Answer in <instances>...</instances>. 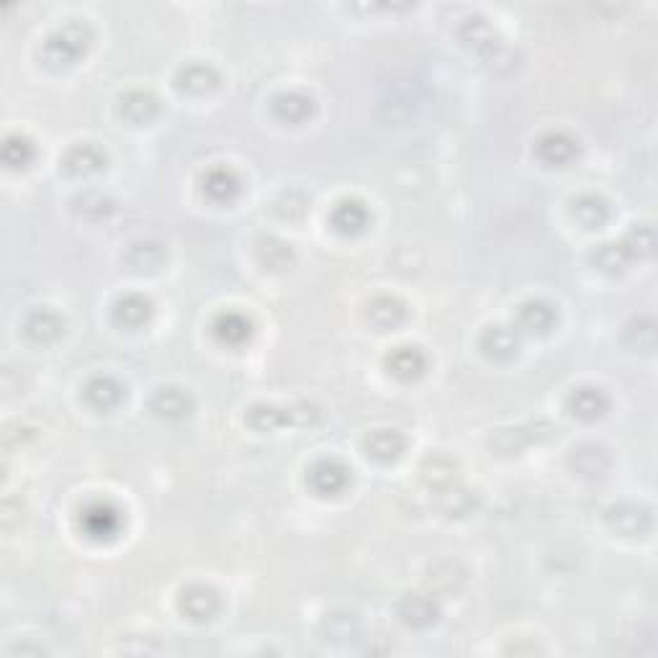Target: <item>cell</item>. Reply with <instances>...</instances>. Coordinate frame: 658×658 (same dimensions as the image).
<instances>
[{"label": "cell", "mask_w": 658, "mask_h": 658, "mask_svg": "<svg viewBox=\"0 0 658 658\" xmlns=\"http://www.w3.org/2000/svg\"><path fill=\"white\" fill-rule=\"evenodd\" d=\"M458 39L468 52H473L481 60V65L489 67L497 75H509L520 67V54L502 42V36L491 29L484 16H466L458 26Z\"/></svg>", "instance_id": "obj_1"}, {"label": "cell", "mask_w": 658, "mask_h": 658, "mask_svg": "<svg viewBox=\"0 0 658 658\" xmlns=\"http://www.w3.org/2000/svg\"><path fill=\"white\" fill-rule=\"evenodd\" d=\"M653 250H656V232H653L651 224H635L617 242L599 245L592 252V265L599 273L620 276V273L633 268L635 263L651 258Z\"/></svg>", "instance_id": "obj_2"}, {"label": "cell", "mask_w": 658, "mask_h": 658, "mask_svg": "<svg viewBox=\"0 0 658 658\" xmlns=\"http://www.w3.org/2000/svg\"><path fill=\"white\" fill-rule=\"evenodd\" d=\"M90 44H93L90 26L80 24V21H70V24L47 36V42L42 47V60L52 70H67V67L78 65L83 60Z\"/></svg>", "instance_id": "obj_3"}, {"label": "cell", "mask_w": 658, "mask_h": 658, "mask_svg": "<svg viewBox=\"0 0 658 658\" xmlns=\"http://www.w3.org/2000/svg\"><path fill=\"white\" fill-rule=\"evenodd\" d=\"M322 419L317 404H291V407H273V404H255L247 409L245 425L255 432H278L286 427H309Z\"/></svg>", "instance_id": "obj_4"}, {"label": "cell", "mask_w": 658, "mask_h": 658, "mask_svg": "<svg viewBox=\"0 0 658 658\" xmlns=\"http://www.w3.org/2000/svg\"><path fill=\"white\" fill-rule=\"evenodd\" d=\"M124 527V512L111 499H90L80 509V530L93 543H111Z\"/></svg>", "instance_id": "obj_5"}, {"label": "cell", "mask_w": 658, "mask_h": 658, "mask_svg": "<svg viewBox=\"0 0 658 658\" xmlns=\"http://www.w3.org/2000/svg\"><path fill=\"white\" fill-rule=\"evenodd\" d=\"M512 327L520 337H548L558 327V309L545 299H530L517 306Z\"/></svg>", "instance_id": "obj_6"}, {"label": "cell", "mask_w": 658, "mask_h": 658, "mask_svg": "<svg viewBox=\"0 0 658 658\" xmlns=\"http://www.w3.org/2000/svg\"><path fill=\"white\" fill-rule=\"evenodd\" d=\"M607 525L623 538H648L653 533V509L638 502H620L607 512Z\"/></svg>", "instance_id": "obj_7"}, {"label": "cell", "mask_w": 658, "mask_h": 658, "mask_svg": "<svg viewBox=\"0 0 658 658\" xmlns=\"http://www.w3.org/2000/svg\"><path fill=\"white\" fill-rule=\"evenodd\" d=\"M556 435V427L548 425V422H533V425L525 427H512V430H497L491 437V448L497 450L499 455H517L522 453L530 445L545 443Z\"/></svg>", "instance_id": "obj_8"}, {"label": "cell", "mask_w": 658, "mask_h": 658, "mask_svg": "<svg viewBox=\"0 0 658 658\" xmlns=\"http://www.w3.org/2000/svg\"><path fill=\"white\" fill-rule=\"evenodd\" d=\"M309 486L319 497H340L353 481V471L337 458H319L306 476Z\"/></svg>", "instance_id": "obj_9"}, {"label": "cell", "mask_w": 658, "mask_h": 658, "mask_svg": "<svg viewBox=\"0 0 658 658\" xmlns=\"http://www.w3.org/2000/svg\"><path fill=\"white\" fill-rule=\"evenodd\" d=\"M180 612L191 620V623H209L222 612V597L214 587L206 584H191L180 594Z\"/></svg>", "instance_id": "obj_10"}, {"label": "cell", "mask_w": 658, "mask_h": 658, "mask_svg": "<svg viewBox=\"0 0 658 658\" xmlns=\"http://www.w3.org/2000/svg\"><path fill=\"white\" fill-rule=\"evenodd\" d=\"M419 476H422V484L427 486V491L443 494L450 486L461 484V466L450 455L432 453L419 466Z\"/></svg>", "instance_id": "obj_11"}, {"label": "cell", "mask_w": 658, "mask_h": 658, "mask_svg": "<svg viewBox=\"0 0 658 658\" xmlns=\"http://www.w3.org/2000/svg\"><path fill=\"white\" fill-rule=\"evenodd\" d=\"M329 227L342 237H358L371 227V211L360 198H342L329 211Z\"/></svg>", "instance_id": "obj_12"}, {"label": "cell", "mask_w": 658, "mask_h": 658, "mask_svg": "<svg viewBox=\"0 0 658 658\" xmlns=\"http://www.w3.org/2000/svg\"><path fill=\"white\" fill-rule=\"evenodd\" d=\"M383 365H386L389 376H394L396 381L414 383L427 373V355L414 345H401L386 355Z\"/></svg>", "instance_id": "obj_13"}, {"label": "cell", "mask_w": 658, "mask_h": 658, "mask_svg": "<svg viewBox=\"0 0 658 658\" xmlns=\"http://www.w3.org/2000/svg\"><path fill=\"white\" fill-rule=\"evenodd\" d=\"M121 263L126 265V270L139 273V276H144V273H157V270H162L165 263H168V247L155 240L132 242V245L124 250V255H121Z\"/></svg>", "instance_id": "obj_14"}, {"label": "cell", "mask_w": 658, "mask_h": 658, "mask_svg": "<svg viewBox=\"0 0 658 658\" xmlns=\"http://www.w3.org/2000/svg\"><path fill=\"white\" fill-rule=\"evenodd\" d=\"M520 340V332H517L512 324H509V327L494 324V327L484 329L479 347L481 353L489 360H494V363H509V360H515L517 353H520Z\"/></svg>", "instance_id": "obj_15"}, {"label": "cell", "mask_w": 658, "mask_h": 658, "mask_svg": "<svg viewBox=\"0 0 658 658\" xmlns=\"http://www.w3.org/2000/svg\"><path fill=\"white\" fill-rule=\"evenodd\" d=\"M108 165L106 152L93 142L75 144L62 157V170H65L70 178H90V175L101 173Z\"/></svg>", "instance_id": "obj_16"}, {"label": "cell", "mask_w": 658, "mask_h": 658, "mask_svg": "<svg viewBox=\"0 0 658 658\" xmlns=\"http://www.w3.org/2000/svg\"><path fill=\"white\" fill-rule=\"evenodd\" d=\"M579 142L569 132H545L535 142V155L551 165V168H566L579 157Z\"/></svg>", "instance_id": "obj_17"}, {"label": "cell", "mask_w": 658, "mask_h": 658, "mask_svg": "<svg viewBox=\"0 0 658 658\" xmlns=\"http://www.w3.org/2000/svg\"><path fill=\"white\" fill-rule=\"evenodd\" d=\"M21 329H24L26 340L44 347L60 340L62 332H65V319L52 309H47V306H42V309H31L26 314Z\"/></svg>", "instance_id": "obj_18"}, {"label": "cell", "mask_w": 658, "mask_h": 658, "mask_svg": "<svg viewBox=\"0 0 658 658\" xmlns=\"http://www.w3.org/2000/svg\"><path fill=\"white\" fill-rule=\"evenodd\" d=\"M270 111L278 121L288 126H301L317 114V101H314L309 93H301V90H291V93H278L270 103Z\"/></svg>", "instance_id": "obj_19"}, {"label": "cell", "mask_w": 658, "mask_h": 658, "mask_svg": "<svg viewBox=\"0 0 658 658\" xmlns=\"http://www.w3.org/2000/svg\"><path fill=\"white\" fill-rule=\"evenodd\" d=\"M150 409L160 419H170V422H178V419L191 417L193 409H196V401L188 394L186 389L180 386H162L152 394Z\"/></svg>", "instance_id": "obj_20"}, {"label": "cell", "mask_w": 658, "mask_h": 658, "mask_svg": "<svg viewBox=\"0 0 658 658\" xmlns=\"http://www.w3.org/2000/svg\"><path fill=\"white\" fill-rule=\"evenodd\" d=\"M252 332V319L245 317L242 312H222L216 314L214 322H211V335L219 345L224 347H242L250 342Z\"/></svg>", "instance_id": "obj_21"}, {"label": "cell", "mask_w": 658, "mask_h": 658, "mask_svg": "<svg viewBox=\"0 0 658 658\" xmlns=\"http://www.w3.org/2000/svg\"><path fill=\"white\" fill-rule=\"evenodd\" d=\"M119 116L132 126H147L160 116V101L150 90H129L119 98Z\"/></svg>", "instance_id": "obj_22"}, {"label": "cell", "mask_w": 658, "mask_h": 658, "mask_svg": "<svg viewBox=\"0 0 658 658\" xmlns=\"http://www.w3.org/2000/svg\"><path fill=\"white\" fill-rule=\"evenodd\" d=\"M566 407L581 422H597L610 412V396L597 386H581V389L571 391Z\"/></svg>", "instance_id": "obj_23"}, {"label": "cell", "mask_w": 658, "mask_h": 658, "mask_svg": "<svg viewBox=\"0 0 658 658\" xmlns=\"http://www.w3.org/2000/svg\"><path fill=\"white\" fill-rule=\"evenodd\" d=\"M368 324H371L376 332H391V329H399L401 324L409 319L407 304L396 296H376V299L368 304Z\"/></svg>", "instance_id": "obj_24"}, {"label": "cell", "mask_w": 658, "mask_h": 658, "mask_svg": "<svg viewBox=\"0 0 658 658\" xmlns=\"http://www.w3.org/2000/svg\"><path fill=\"white\" fill-rule=\"evenodd\" d=\"M204 193L214 204H232L242 193V178L229 165H214L204 173Z\"/></svg>", "instance_id": "obj_25"}, {"label": "cell", "mask_w": 658, "mask_h": 658, "mask_svg": "<svg viewBox=\"0 0 658 658\" xmlns=\"http://www.w3.org/2000/svg\"><path fill=\"white\" fill-rule=\"evenodd\" d=\"M365 455L376 463H394L399 461L404 450H407V437L401 435L399 430H389V427H381V430H373L371 435L365 437Z\"/></svg>", "instance_id": "obj_26"}, {"label": "cell", "mask_w": 658, "mask_h": 658, "mask_svg": "<svg viewBox=\"0 0 658 658\" xmlns=\"http://www.w3.org/2000/svg\"><path fill=\"white\" fill-rule=\"evenodd\" d=\"M399 617L407 628L425 630L440 620V607L430 594H409L399 602Z\"/></svg>", "instance_id": "obj_27"}, {"label": "cell", "mask_w": 658, "mask_h": 658, "mask_svg": "<svg viewBox=\"0 0 658 658\" xmlns=\"http://www.w3.org/2000/svg\"><path fill=\"white\" fill-rule=\"evenodd\" d=\"M152 314H155V306L147 296L142 294H124L116 299L114 309H111V317L119 327L124 329H139L150 322Z\"/></svg>", "instance_id": "obj_28"}, {"label": "cell", "mask_w": 658, "mask_h": 658, "mask_svg": "<svg viewBox=\"0 0 658 658\" xmlns=\"http://www.w3.org/2000/svg\"><path fill=\"white\" fill-rule=\"evenodd\" d=\"M219 83H222L219 72H216L211 65H206V62H193V65H186L178 72V78H175L178 90L180 93H186V96H206V93L219 88Z\"/></svg>", "instance_id": "obj_29"}, {"label": "cell", "mask_w": 658, "mask_h": 658, "mask_svg": "<svg viewBox=\"0 0 658 658\" xmlns=\"http://www.w3.org/2000/svg\"><path fill=\"white\" fill-rule=\"evenodd\" d=\"M569 466L581 479H599V476H605L610 471L612 458L602 445L589 443L574 450V455L569 458Z\"/></svg>", "instance_id": "obj_30"}, {"label": "cell", "mask_w": 658, "mask_h": 658, "mask_svg": "<svg viewBox=\"0 0 658 658\" xmlns=\"http://www.w3.org/2000/svg\"><path fill=\"white\" fill-rule=\"evenodd\" d=\"M83 396L90 407L98 409V412H111V409H116L121 401H124L126 389L121 386L119 381H116V378L96 376L85 383Z\"/></svg>", "instance_id": "obj_31"}, {"label": "cell", "mask_w": 658, "mask_h": 658, "mask_svg": "<svg viewBox=\"0 0 658 658\" xmlns=\"http://www.w3.org/2000/svg\"><path fill=\"white\" fill-rule=\"evenodd\" d=\"M435 497H437V509H440L445 517H468V515H473L481 504L479 494L471 489H466L463 484L450 486L448 491H443V494H435Z\"/></svg>", "instance_id": "obj_32"}, {"label": "cell", "mask_w": 658, "mask_h": 658, "mask_svg": "<svg viewBox=\"0 0 658 658\" xmlns=\"http://www.w3.org/2000/svg\"><path fill=\"white\" fill-rule=\"evenodd\" d=\"M574 214L576 224L584 229H602L610 222V204H607L602 196H594V193H584L574 201Z\"/></svg>", "instance_id": "obj_33"}, {"label": "cell", "mask_w": 658, "mask_h": 658, "mask_svg": "<svg viewBox=\"0 0 658 658\" xmlns=\"http://www.w3.org/2000/svg\"><path fill=\"white\" fill-rule=\"evenodd\" d=\"M258 260L265 270L273 273H283V270L294 268L296 265V252L288 242L278 240V237H263L258 242Z\"/></svg>", "instance_id": "obj_34"}, {"label": "cell", "mask_w": 658, "mask_h": 658, "mask_svg": "<svg viewBox=\"0 0 658 658\" xmlns=\"http://www.w3.org/2000/svg\"><path fill=\"white\" fill-rule=\"evenodd\" d=\"M3 162L8 170H26L36 160V144L24 134H8L3 139Z\"/></svg>", "instance_id": "obj_35"}, {"label": "cell", "mask_w": 658, "mask_h": 658, "mask_svg": "<svg viewBox=\"0 0 658 658\" xmlns=\"http://www.w3.org/2000/svg\"><path fill=\"white\" fill-rule=\"evenodd\" d=\"M114 211L116 204L108 196H103L101 191H85L75 198V214L85 219V222H106Z\"/></svg>", "instance_id": "obj_36"}, {"label": "cell", "mask_w": 658, "mask_h": 658, "mask_svg": "<svg viewBox=\"0 0 658 658\" xmlns=\"http://www.w3.org/2000/svg\"><path fill=\"white\" fill-rule=\"evenodd\" d=\"M625 342L635 353H653L656 350V322L651 317H638L625 327Z\"/></svg>", "instance_id": "obj_37"}]
</instances>
